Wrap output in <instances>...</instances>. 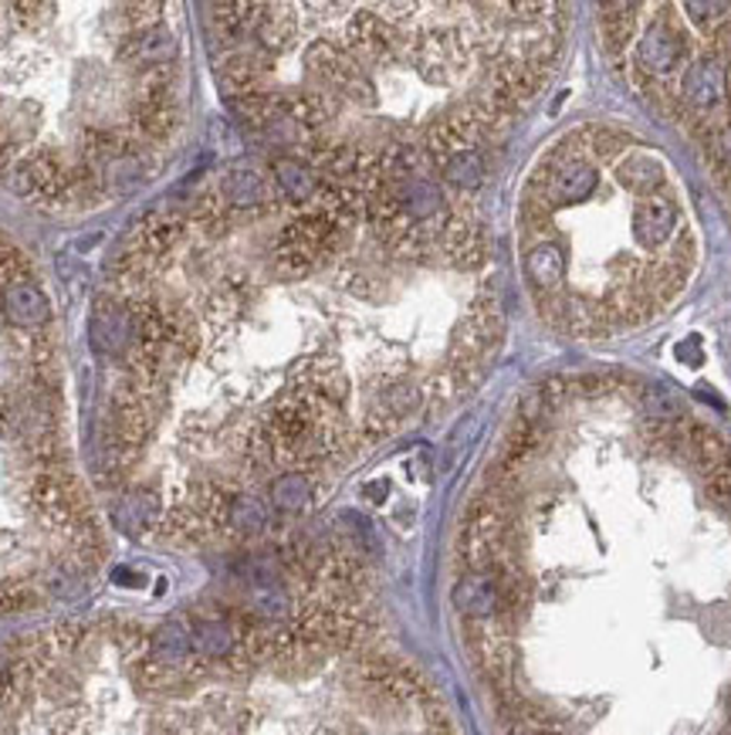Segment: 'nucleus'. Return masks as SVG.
<instances>
[{
	"label": "nucleus",
	"instance_id": "5701e85b",
	"mask_svg": "<svg viewBox=\"0 0 731 735\" xmlns=\"http://www.w3.org/2000/svg\"><path fill=\"white\" fill-rule=\"evenodd\" d=\"M153 647H156V654H160L163 661L180 664V661L190 654V647H193V634H190L180 621H166V624L156 631Z\"/></svg>",
	"mask_w": 731,
	"mask_h": 735
},
{
	"label": "nucleus",
	"instance_id": "9d476101",
	"mask_svg": "<svg viewBox=\"0 0 731 735\" xmlns=\"http://www.w3.org/2000/svg\"><path fill=\"white\" fill-rule=\"evenodd\" d=\"M0 305H4L8 322L21 325V329H34V325L48 322V315H51V305H48L44 292L34 289L31 282H18V285L4 289V295H0Z\"/></svg>",
	"mask_w": 731,
	"mask_h": 735
},
{
	"label": "nucleus",
	"instance_id": "9b49d317",
	"mask_svg": "<svg viewBox=\"0 0 731 735\" xmlns=\"http://www.w3.org/2000/svg\"><path fill=\"white\" fill-rule=\"evenodd\" d=\"M173 58H176V41L166 31H156V28L143 31L140 38H132L122 48V61H129L132 69H143V72L163 69V64L173 61Z\"/></svg>",
	"mask_w": 731,
	"mask_h": 735
},
{
	"label": "nucleus",
	"instance_id": "0eeeda50",
	"mask_svg": "<svg viewBox=\"0 0 731 735\" xmlns=\"http://www.w3.org/2000/svg\"><path fill=\"white\" fill-rule=\"evenodd\" d=\"M437 244L444 248V254L460 264V269H475V264H481L485 258V238L481 231L464 221L457 214H444L440 224H437Z\"/></svg>",
	"mask_w": 731,
	"mask_h": 735
},
{
	"label": "nucleus",
	"instance_id": "39448f33",
	"mask_svg": "<svg viewBox=\"0 0 731 735\" xmlns=\"http://www.w3.org/2000/svg\"><path fill=\"white\" fill-rule=\"evenodd\" d=\"M346 38H349L353 58L359 54V58L379 61V58H386V54H393L396 48H400V31H396V24H389V21L379 18L376 11H359V14L349 21Z\"/></svg>",
	"mask_w": 731,
	"mask_h": 735
},
{
	"label": "nucleus",
	"instance_id": "f8f14e48",
	"mask_svg": "<svg viewBox=\"0 0 731 735\" xmlns=\"http://www.w3.org/2000/svg\"><path fill=\"white\" fill-rule=\"evenodd\" d=\"M525 275L539 292H556L566 279V254L559 244H539L536 251H528L525 258Z\"/></svg>",
	"mask_w": 731,
	"mask_h": 735
},
{
	"label": "nucleus",
	"instance_id": "6e6552de",
	"mask_svg": "<svg viewBox=\"0 0 731 735\" xmlns=\"http://www.w3.org/2000/svg\"><path fill=\"white\" fill-rule=\"evenodd\" d=\"M414 61H417V69H424L427 75H444V72H454V69H460L464 61H468V44L450 31H434V34H424L414 44Z\"/></svg>",
	"mask_w": 731,
	"mask_h": 735
},
{
	"label": "nucleus",
	"instance_id": "1a4fd4ad",
	"mask_svg": "<svg viewBox=\"0 0 731 735\" xmlns=\"http://www.w3.org/2000/svg\"><path fill=\"white\" fill-rule=\"evenodd\" d=\"M386 190L393 193V200L400 204V211L410 221H424V218H434V214L444 211V193H440V187L434 180L410 177V180L386 183Z\"/></svg>",
	"mask_w": 731,
	"mask_h": 735
},
{
	"label": "nucleus",
	"instance_id": "473e14b6",
	"mask_svg": "<svg viewBox=\"0 0 731 735\" xmlns=\"http://www.w3.org/2000/svg\"><path fill=\"white\" fill-rule=\"evenodd\" d=\"M728 89H731V69H728Z\"/></svg>",
	"mask_w": 731,
	"mask_h": 735
},
{
	"label": "nucleus",
	"instance_id": "f257e3e1",
	"mask_svg": "<svg viewBox=\"0 0 731 735\" xmlns=\"http://www.w3.org/2000/svg\"><path fill=\"white\" fill-rule=\"evenodd\" d=\"M724 92H728V72H724V64H721L718 54H701L684 69L681 102L691 112H698V115L714 112L724 102Z\"/></svg>",
	"mask_w": 731,
	"mask_h": 735
},
{
	"label": "nucleus",
	"instance_id": "a211bd4d",
	"mask_svg": "<svg viewBox=\"0 0 731 735\" xmlns=\"http://www.w3.org/2000/svg\"><path fill=\"white\" fill-rule=\"evenodd\" d=\"M221 197L227 200V208H257L268 200V187H264V180L254 170H234L224 180Z\"/></svg>",
	"mask_w": 731,
	"mask_h": 735
},
{
	"label": "nucleus",
	"instance_id": "dca6fc26",
	"mask_svg": "<svg viewBox=\"0 0 731 735\" xmlns=\"http://www.w3.org/2000/svg\"><path fill=\"white\" fill-rule=\"evenodd\" d=\"M275 177H278V187L288 193L292 204H308V200H315V193H318V177L302 160H292V157L275 160Z\"/></svg>",
	"mask_w": 731,
	"mask_h": 735
},
{
	"label": "nucleus",
	"instance_id": "20e7f679",
	"mask_svg": "<svg viewBox=\"0 0 731 735\" xmlns=\"http://www.w3.org/2000/svg\"><path fill=\"white\" fill-rule=\"evenodd\" d=\"M678 224H681L678 204H674V200H668V197H647V200H640L637 211H633V238L643 248L671 244L674 234H678Z\"/></svg>",
	"mask_w": 731,
	"mask_h": 735
},
{
	"label": "nucleus",
	"instance_id": "cd10ccee",
	"mask_svg": "<svg viewBox=\"0 0 731 735\" xmlns=\"http://www.w3.org/2000/svg\"><path fill=\"white\" fill-rule=\"evenodd\" d=\"M708 495L731 515V464H724L721 472L708 475Z\"/></svg>",
	"mask_w": 731,
	"mask_h": 735
},
{
	"label": "nucleus",
	"instance_id": "b1692460",
	"mask_svg": "<svg viewBox=\"0 0 731 735\" xmlns=\"http://www.w3.org/2000/svg\"><path fill=\"white\" fill-rule=\"evenodd\" d=\"M643 407H647V414H650V424L681 421V404H678V396H674L668 386H660V383H653V386L643 390Z\"/></svg>",
	"mask_w": 731,
	"mask_h": 735
},
{
	"label": "nucleus",
	"instance_id": "a878e982",
	"mask_svg": "<svg viewBox=\"0 0 731 735\" xmlns=\"http://www.w3.org/2000/svg\"><path fill=\"white\" fill-rule=\"evenodd\" d=\"M31 264L24 258V251H18L11 241H0V285L11 289L18 282H28Z\"/></svg>",
	"mask_w": 731,
	"mask_h": 735
},
{
	"label": "nucleus",
	"instance_id": "2eb2a0df",
	"mask_svg": "<svg viewBox=\"0 0 731 735\" xmlns=\"http://www.w3.org/2000/svg\"><path fill=\"white\" fill-rule=\"evenodd\" d=\"M190 634H193V647L207 657H231L241 647L237 631L224 617H201Z\"/></svg>",
	"mask_w": 731,
	"mask_h": 735
},
{
	"label": "nucleus",
	"instance_id": "c85d7f7f",
	"mask_svg": "<svg viewBox=\"0 0 731 735\" xmlns=\"http://www.w3.org/2000/svg\"><path fill=\"white\" fill-rule=\"evenodd\" d=\"M511 735H562V732L539 715H518L511 725Z\"/></svg>",
	"mask_w": 731,
	"mask_h": 735
},
{
	"label": "nucleus",
	"instance_id": "4be33fe9",
	"mask_svg": "<svg viewBox=\"0 0 731 735\" xmlns=\"http://www.w3.org/2000/svg\"><path fill=\"white\" fill-rule=\"evenodd\" d=\"M132 125L143 140H166L176 129V105L163 109H132Z\"/></svg>",
	"mask_w": 731,
	"mask_h": 735
},
{
	"label": "nucleus",
	"instance_id": "2f4dec72",
	"mask_svg": "<svg viewBox=\"0 0 731 735\" xmlns=\"http://www.w3.org/2000/svg\"><path fill=\"white\" fill-rule=\"evenodd\" d=\"M366 495H369V499H383V495H386V485H376V489L369 485V489H366Z\"/></svg>",
	"mask_w": 731,
	"mask_h": 735
},
{
	"label": "nucleus",
	"instance_id": "412c9836",
	"mask_svg": "<svg viewBox=\"0 0 731 735\" xmlns=\"http://www.w3.org/2000/svg\"><path fill=\"white\" fill-rule=\"evenodd\" d=\"M312 502V485L305 475H282L275 485H272V505L278 512H305Z\"/></svg>",
	"mask_w": 731,
	"mask_h": 735
},
{
	"label": "nucleus",
	"instance_id": "6ab92c4d",
	"mask_svg": "<svg viewBox=\"0 0 731 735\" xmlns=\"http://www.w3.org/2000/svg\"><path fill=\"white\" fill-rule=\"evenodd\" d=\"M224 522L231 528H237L241 536H257V532L268 528V509H264L257 499L251 495H234L227 502V512H224Z\"/></svg>",
	"mask_w": 731,
	"mask_h": 735
},
{
	"label": "nucleus",
	"instance_id": "c756f323",
	"mask_svg": "<svg viewBox=\"0 0 731 735\" xmlns=\"http://www.w3.org/2000/svg\"><path fill=\"white\" fill-rule=\"evenodd\" d=\"M14 424H24V411L18 407V400L0 393V434H11Z\"/></svg>",
	"mask_w": 731,
	"mask_h": 735
},
{
	"label": "nucleus",
	"instance_id": "aec40b11",
	"mask_svg": "<svg viewBox=\"0 0 731 735\" xmlns=\"http://www.w3.org/2000/svg\"><path fill=\"white\" fill-rule=\"evenodd\" d=\"M444 180L450 187H460V190H475L481 187L485 180V157L478 150H464V153H454L444 167H440Z\"/></svg>",
	"mask_w": 731,
	"mask_h": 735
},
{
	"label": "nucleus",
	"instance_id": "393cba45",
	"mask_svg": "<svg viewBox=\"0 0 731 735\" xmlns=\"http://www.w3.org/2000/svg\"><path fill=\"white\" fill-rule=\"evenodd\" d=\"M115 522H119L122 532H132V536H140V532H146L150 522H153V502H150L146 495L125 499V502L119 505V512H115Z\"/></svg>",
	"mask_w": 731,
	"mask_h": 735
},
{
	"label": "nucleus",
	"instance_id": "7c9ffc66",
	"mask_svg": "<svg viewBox=\"0 0 731 735\" xmlns=\"http://www.w3.org/2000/svg\"><path fill=\"white\" fill-rule=\"evenodd\" d=\"M678 356L681 360H694V363H701V350H698V340H688L681 350H678Z\"/></svg>",
	"mask_w": 731,
	"mask_h": 735
},
{
	"label": "nucleus",
	"instance_id": "7ed1b4c3",
	"mask_svg": "<svg viewBox=\"0 0 731 735\" xmlns=\"http://www.w3.org/2000/svg\"><path fill=\"white\" fill-rule=\"evenodd\" d=\"M454 607L471 621H491L501 611V580L495 570L464 573L454 586Z\"/></svg>",
	"mask_w": 731,
	"mask_h": 735
},
{
	"label": "nucleus",
	"instance_id": "423d86ee",
	"mask_svg": "<svg viewBox=\"0 0 731 735\" xmlns=\"http://www.w3.org/2000/svg\"><path fill=\"white\" fill-rule=\"evenodd\" d=\"M678 451H684L704 475H714V472H721L724 464H731L728 441L718 431H711L704 424H694V421H681V427H678Z\"/></svg>",
	"mask_w": 731,
	"mask_h": 735
},
{
	"label": "nucleus",
	"instance_id": "f3484780",
	"mask_svg": "<svg viewBox=\"0 0 731 735\" xmlns=\"http://www.w3.org/2000/svg\"><path fill=\"white\" fill-rule=\"evenodd\" d=\"M637 4H603L600 8V34L610 51H623L637 34Z\"/></svg>",
	"mask_w": 731,
	"mask_h": 735
},
{
	"label": "nucleus",
	"instance_id": "bb28decb",
	"mask_svg": "<svg viewBox=\"0 0 731 735\" xmlns=\"http://www.w3.org/2000/svg\"><path fill=\"white\" fill-rule=\"evenodd\" d=\"M684 11H688V18H691V24L694 28H701V31H711V34H718L731 18V4H684Z\"/></svg>",
	"mask_w": 731,
	"mask_h": 735
},
{
	"label": "nucleus",
	"instance_id": "4468645a",
	"mask_svg": "<svg viewBox=\"0 0 731 735\" xmlns=\"http://www.w3.org/2000/svg\"><path fill=\"white\" fill-rule=\"evenodd\" d=\"M180 234H183V218L180 214H166L163 211V214L150 218L140 228V234H136V258L153 261V258L166 254L180 241Z\"/></svg>",
	"mask_w": 731,
	"mask_h": 735
},
{
	"label": "nucleus",
	"instance_id": "ddd939ff",
	"mask_svg": "<svg viewBox=\"0 0 731 735\" xmlns=\"http://www.w3.org/2000/svg\"><path fill=\"white\" fill-rule=\"evenodd\" d=\"M617 177H620V183L630 193L647 200L650 193H657L663 187V180H668V170H663V163L657 157H650V153H633V157H627L617 167Z\"/></svg>",
	"mask_w": 731,
	"mask_h": 735
},
{
	"label": "nucleus",
	"instance_id": "f03ea898",
	"mask_svg": "<svg viewBox=\"0 0 731 735\" xmlns=\"http://www.w3.org/2000/svg\"><path fill=\"white\" fill-rule=\"evenodd\" d=\"M688 61V41L671 28V24H653L650 31L640 34L637 41V64L647 75H671L684 69Z\"/></svg>",
	"mask_w": 731,
	"mask_h": 735
}]
</instances>
